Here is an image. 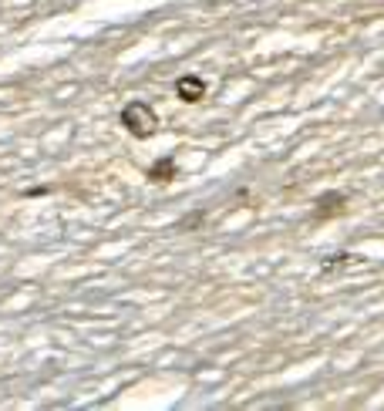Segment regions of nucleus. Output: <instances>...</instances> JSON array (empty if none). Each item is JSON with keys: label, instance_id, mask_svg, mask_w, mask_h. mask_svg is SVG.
<instances>
[{"label": "nucleus", "instance_id": "1", "mask_svg": "<svg viewBox=\"0 0 384 411\" xmlns=\"http://www.w3.org/2000/svg\"><path fill=\"white\" fill-rule=\"evenodd\" d=\"M122 125H125L128 135L149 138V135H155V128H159V115H155L145 102H132V105H125V111H122Z\"/></svg>", "mask_w": 384, "mask_h": 411}, {"label": "nucleus", "instance_id": "2", "mask_svg": "<svg viewBox=\"0 0 384 411\" xmlns=\"http://www.w3.org/2000/svg\"><path fill=\"white\" fill-rule=\"evenodd\" d=\"M175 94L182 98L185 105H196V102H202V98H206V81H202V78H196V75H185V78H179Z\"/></svg>", "mask_w": 384, "mask_h": 411}, {"label": "nucleus", "instance_id": "3", "mask_svg": "<svg viewBox=\"0 0 384 411\" xmlns=\"http://www.w3.org/2000/svg\"><path fill=\"white\" fill-rule=\"evenodd\" d=\"M145 176H149L152 183H159V185L169 183V179H175V159H169V155H166V159H159L155 166H149Z\"/></svg>", "mask_w": 384, "mask_h": 411}, {"label": "nucleus", "instance_id": "4", "mask_svg": "<svg viewBox=\"0 0 384 411\" xmlns=\"http://www.w3.org/2000/svg\"><path fill=\"white\" fill-rule=\"evenodd\" d=\"M344 202H347V199L334 196V192H330V196H321V202H317V219H327V216L340 213V209H344Z\"/></svg>", "mask_w": 384, "mask_h": 411}]
</instances>
